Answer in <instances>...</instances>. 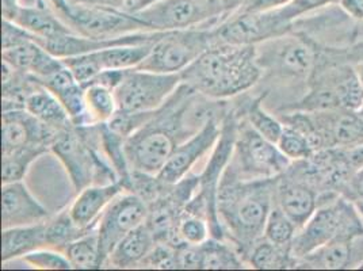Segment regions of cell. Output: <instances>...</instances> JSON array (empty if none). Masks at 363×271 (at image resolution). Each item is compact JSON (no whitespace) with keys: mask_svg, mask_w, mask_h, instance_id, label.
<instances>
[{"mask_svg":"<svg viewBox=\"0 0 363 271\" xmlns=\"http://www.w3.org/2000/svg\"><path fill=\"white\" fill-rule=\"evenodd\" d=\"M262 72L257 45L214 43L182 71V84L206 98L224 99L255 86Z\"/></svg>","mask_w":363,"mask_h":271,"instance_id":"6da1fadb","label":"cell"},{"mask_svg":"<svg viewBox=\"0 0 363 271\" xmlns=\"http://www.w3.org/2000/svg\"><path fill=\"white\" fill-rule=\"evenodd\" d=\"M316 64L308 80L305 94L296 104L284 110H358L363 102V87L355 65L339 59L330 49L316 46Z\"/></svg>","mask_w":363,"mask_h":271,"instance_id":"7a4b0ae2","label":"cell"},{"mask_svg":"<svg viewBox=\"0 0 363 271\" xmlns=\"http://www.w3.org/2000/svg\"><path fill=\"white\" fill-rule=\"evenodd\" d=\"M278 178L252 179L218 192V216H223L233 236L252 248L264 235L267 217L275 204Z\"/></svg>","mask_w":363,"mask_h":271,"instance_id":"3957f363","label":"cell"},{"mask_svg":"<svg viewBox=\"0 0 363 271\" xmlns=\"http://www.w3.org/2000/svg\"><path fill=\"white\" fill-rule=\"evenodd\" d=\"M363 235V217L357 205L343 196L320 205L291 241V254L296 260L316 251L337 238H357Z\"/></svg>","mask_w":363,"mask_h":271,"instance_id":"277c9868","label":"cell"},{"mask_svg":"<svg viewBox=\"0 0 363 271\" xmlns=\"http://www.w3.org/2000/svg\"><path fill=\"white\" fill-rule=\"evenodd\" d=\"M156 113L129 136L123 144L128 167L133 172L150 177H156L162 171L179 145V140L171 129V125L178 120L177 114L179 111L168 114L167 118L166 114H157V120Z\"/></svg>","mask_w":363,"mask_h":271,"instance_id":"5b68a950","label":"cell"},{"mask_svg":"<svg viewBox=\"0 0 363 271\" xmlns=\"http://www.w3.org/2000/svg\"><path fill=\"white\" fill-rule=\"evenodd\" d=\"M263 44L264 50H257L262 71L267 70L282 82L308 86L318 57L316 46L296 33H288Z\"/></svg>","mask_w":363,"mask_h":271,"instance_id":"8992f818","label":"cell"},{"mask_svg":"<svg viewBox=\"0 0 363 271\" xmlns=\"http://www.w3.org/2000/svg\"><path fill=\"white\" fill-rule=\"evenodd\" d=\"M238 140V128L232 117H228L223 123V132L213 148L211 159L208 162V166L198 181L197 198L190 201L186 206V211L190 214L201 216L208 220L211 226V233L213 238L221 239L223 238V229L220 224V216H218V183L220 177L227 166L228 160L232 156V151L236 145Z\"/></svg>","mask_w":363,"mask_h":271,"instance_id":"52a82bcc","label":"cell"},{"mask_svg":"<svg viewBox=\"0 0 363 271\" xmlns=\"http://www.w3.org/2000/svg\"><path fill=\"white\" fill-rule=\"evenodd\" d=\"M182 84L181 74H157L132 68L116 87L118 113H153L166 105Z\"/></svg>","mask_w":363,"mask_h":271,"instance_id":"ba28073f","label":"cell"},{"mask_svg":"<svg viewBox=\"0 0 363 271\" xmlns=\"http://www.w3.org/2000/svg\"><path fill=\"white\" fill-rule=\"evenodd\" d=\"M216 43L213 29L166 31L137 70L157 74H181Z\"/></svg>","mask_w":363,"mask_h":271,"instance_id":"9c48e42d","label":"cell"},{"mask_svg":"<svg viewBox=\"0 0 363 271\" xmlns=\"http://www.w3.org/2000/svg\"><path fill=\"white\" fill-rule=\"evenodd\" d=\"M74 31L90 38H117L138 31H151L133 13L106 6L72 4L61 16Z\"/></svg>","mask_w":363,"mask_h":271,"instance_id":"30bf717a","label":"cell"},{"mask_svg":"<svg viewBox=\"0 0 363 271\" xmlns=\"http://www.w3.org/2000/svg\"><path fill=\"white\" fill-rule=\"evenodd\" d=\"M133 14L155 31H186L205 23L216 28L225 19L221 9L197 0H162Z\"/></svg>","mask_w":363,"mask_h":271,"instance_id":"8fae6325","label":"cell"},{"mask_svg":"<svg viewBox=\"0 0 363 271\" xmlns=\"http://www.w3.org/2000/svg\"><path fill=\"white\" fill-rule=\"evenodd\" d=\"M290 26L284 23L277 10L245 13L236 11L218 23L213 34L216 43L230 45H257L290 33Z\"/></svg>","mask_w":363,"mask_h":271,"instance_id":"7c38bea8","label":"cell"},{"mask_svg":"<svg viewBox=\"0 0 363 271\" xmlns=\"http://www.w3.org/2000/svg\"><path fill=\"white\" fill-rule=\"evenodd\" d=\"M148 208L137 194H120L102 213L98 221V241L102 266L117 244L137 226L145 224Z\"/></svg>","mask_w":363,"mask_h":271,"instance_id":"4fadbf2b","label":"cell"},{"mask_svg":"<svg viewBox=\"0 0 363 271\" xmlns=\"http://www.w3.org/2000/svg\"><path fill=\"white\" fill-rule=\"evenodd\" d=\"M238 136L235 148L245 177L251 179L278 178L291 166L293 162L279 150L277 143L259 135L251 126Z\"/></svg>","mask_w":363,"mask_h":271,"instance_id":"5bb4252c","label":"cell"},{"mask_svg":"<svg viewBox=\"0 0 363 271\" xmlns=\"http://www.w3.org/2000/svg\"><path fill=\"white\" fill-rule=\"evenodd\" d=\"M221 132L223 125H218V122L211 117L198 132L177 147L166 166L156 175L157 181L163 186H175L183 181L198 160L216 147Z\"/></svg>","mask_w":363,"mask_h":271,"instance_id":"9a60e30c","label":"cell"},{"mask_svg":"<svg viewBox=\"0 0 363 271\" xmlns=\"http://www.w3.org/2000/svg\"><path fill=\"white\" fill-rule=\"evenodd\" d=\"M320 140V150L351 148L363 144V117L357 110L309 111Z\"/></svg>","mask_w":363,"mask_h":271,"instance_id":"2e32d148","label":"cell"},{"mask_svg":"<svg viewBox=\"0 0 363 271\" xmlns=\"http://www.w3.org/2000/svg\"><path fill=\"white\" fill-rule=\"evenodd\" d=\"M52 150L67 167L77 193L90 186L95 172H99L101 170L107 171L83 137L77 136L71 129L59 132L52 143Z\"/></svg>","mask_w":363,"mask_h":271,"instance_id":"e0dca14e","label":"cell"},{"mask_svg":"<svg viewBox=\"0 0 363 271\" xmlns=\"http://www.w3.org/2000/svg\"><path fill=\"white\" fill-rule=\"evenodd\" d=\"M59 132L46 126L25 109L3 110L1 118V148L3 153L16 151L30 145L53 143Z\"/></svg>","mask_w":363,"mask_h":271,"instance_id":"ac0fdd59","label":"cell"},{"mask_svg":"<svg viewBox=\"0 0 363 271\" xmlns=\"http://www.w3.org/2000/svg\"><path fill=\"white\" fill-rule=\"evenodd\" d=\"M363 266V235L337 238L297 260L296 269L313 270H361Z\"/></svg>","mask_w":363,"mask_h":271,"instance_id":"d6986e66","label":"cell"},{"mask_svg":"<svg viewBox=\"0 0 363 271\" xmlns=\"http://www.w3.org/2000/svg\"><path fill=\"white\" fill-rule=\"evenodd\" d=\"M275 204L300 229L321 205V201L320 194L312 186L286 171L278 177Z\"/></svg>","mask_w":363,"mask_h":271,"instance_id":"ffe728a7","label":"cell"},{"mask_svg":"<svg viewBox=\"0 0 363 271\" xmlns=\"http://www.w3.org/2000/svg\"><path fill=\"white\" fill-rule=\"evenodd\" d=\"M49 213L31 196L22 181L4 183L1 187L3 229L46 223Z\"/></svg>","mask_w":363,"mask_h":271,"instance_id":"44dd1931","label":"cell"},{"mask_svg":"<svg viewBox=\"0 0 363 271\" xmlns=\"http://www.w3.org/2000/svg\"><path fill=\"white\" fill-rule=\"evenodd\" d=\"M125 189H128V186L121 179L105 184H90L79 192V196L68 211L76 226L89 231L92 229L95 221H99L102 213L106 211L113 199L123 193Z\"/></svg>","mask_w":363,"mask_h":271,"instance_id":"7402d4cb","label":"cell"},{"mask_svg":"<svg viewBox=\"0 0 363 271\" xmlns=\"http://www.w3.org/2000/svg\"><path fill=\"white\" fill-rule=\"evenodd\" d=\"M33 79L60 101L74 125L84 126L94 123L86 105L84 87L76 82L72 72L67 67L43 79Z\"/></svg>","mask_w":363,"mask_h":271,"instance_id":"603a6c76","label":"cell"},{"mask_svg":"<svg viewBox=\"0 0 363 271\" xmlns=\"http://www.w3.org/2000/svg\"><path fill=\"white\" fill-rule=\"evenodd\" d=\"M1 57L18 72L30 74L35 79L52 75L65 67L61 59L50 55L35 40L3 49Z\"/></svg>","mask_w":363,"mask_h":271,"instance_id":"cb8c5ba5","label":"cell"},{"mask_svg":"<svg viewBox=\"0 0 363 271\" xmlns=\"http://www.w3.org/2000/svg\"><path fill=\"white\" fill-rule=\"evenodd\" d=\"M55 13L57 11L50 3L43 6H22L14 22L25 31L37 35V43L40 40L76 33L61 16H56Z\"/></svg>","mask_w":363,"mask_h":271,"instance_id":"d4e9b609","label":"cell"},{"mask_svg":"<svg viewBox=\"0 0 363 271\" xmlns=\"http://www.w3.org/2000/svg\"><path fill=\"white\" fill-rule=\"evenodd\" d=\"M23 109H26L37 120L45 123L46 126L57 132L69 129L71 125H74L60 101L40 83L38 89L26 94L23 99Z\"/></svg>","mask_w":363,"mask_h":271,"instance_id":"484cf974","label":"cell"},{"mask_svg":"<svg viewBox=\"0 0 363 271\" xmlns=\"http://www.w3.org/2000/svg\"><path fill=\"white\" fill-rule=\"evenodd\" d=\"M46 245V223L6 228L1 232V262L23 258Z\"/></svg>","mask_w":363,"mask_h":271,"instance_id":"4316f807","label":"cell"},{"mask_svg":"<svg viewBox=\"0 0 363 271\" xmlns=\"http://www.w3.org/2000/svg\"><path fill=\"white\" fill-rule=\"evenodd\" d=\"M155 236L147 224L137 226L122 239L107 258V263L117 269H129L140 265L155 245Z\"/></svg>","mask_w":363,"mask_h":271,"instance_id":"83f0119b","label":"cell"},{"mask_svg":"<svg viewBox=\"0 0 363 271\" xmlns=\"http://www.w3.org/2000/svg\"><path fill=\"white\" fill-rule=\"evenodd\" d=\"M155 43L140 45L111 46L92 53H86L99 72L107 70H132L138 67L151 53Z\"/></svg>","mask_w":363,"mask_h":271,"instance_id":"f1b7e54d","label":"cell"},{"mask_svg":"<svg viewBox=\"0 0 363 271\" xmlns=\"http://www.w3.org/2000/svg\"><path fill=\"white\" fill-rule=\"evenodd\" d=\"M296 258L291 254V245H278L267 239H262L251 248L250 265L257 270H284L296 269Z\"/></svg>","mask_w":363,"mask_h":271,"instance_id":"f546056e","label":"cell"},{"mask_svg":"<svg viewBox=\"0 0 363 271\" xmlns=\"http://www.w3.org/2000/svg\"><path fill=\"white\" fill-rule=\"evenodd\" d=\"M84 96L92 122L105 123L113 120L118 113V104L113 89L92 83L84 87Z\"/></svg>","mask_w":363,"mask_h":271,"instance_id":"4dcf8cb0","label":"cell"},{"mask_svg":"<svg viewBox=\"0 0 363 271\" xmlns=\"http://www.w3.org/2000/svg\"><path fill=\"white\" fill-rule=\"evenodd\" d=\"M199 267L205 270H235L242 269V263L235 253L218 239L203 241L198 245Z\"/></svg>","mask_w":363,"mask_h":271,"instance_id":"1f68e13d","label":"cell"},{"mask_svg":"<svg viewBox=\"0 0 363 271\" xmlns=\"http://www.w3.org/2000/svg\"><path fill=\"white\" fill-rule=\"evenodd\" d=\"M64 254L69 259L72 269L90 270L102 266L98 233H94L92 231L68 244Z\"/></svg>","mask_w":363,"mask_h":271,"instance_id":"d6a6232c","label":"cell"},{"mask_svg":"<svg viewBox=\"0 0 363 271\" xmlns=\"http://www.w3.org/2000/svg\"><path fill=\"white\" fill-rule=\"evenodd\" d=\"M46 151L44 145H30L16 151L3 153L1 159V182L13 183L23 179L31 163Z\"/></svg>","mask_w":363,"mask_h":271,"instance_id":"836d02e7","label":"cell"},{"mask_svg":"<svg viewBox=\"0 0 363 271\" xmlns=\"http://www.w3.org/2000/svg\"><path fill=\"white\" fill-rule=\"evenodd\" d=\"M92 229H83L76 226L69 211L62 213L56 220L46 223V245L55 247L56 250H64L68 244L77 240L79 238L87 235Z\"/></svg>","mask_w":363,"mask_h":271,"instance_id":"e575fe53","label":"cell"},{"mask_svg":"<svg viewBox=\"0 0 363 271\" xmlns=\"http://www.w3.org/2000/svg\"><path fill=\"white\" fill-rule=\"evenodd\" d=\"M263 98H257L248 106V123L259 135L269 138L272 143H277L284 132L285 125L279 118L274 117L269 111L264 110V107L262 106Z\"/></svg>","mask_w":363,"mask_h":271,"instance_id":"d590c367","label":"cell"},{"mask_svg":"<svg viewBox=\"0 0 363 271\" xmlns=\"http://www.w3.org/2000/svg\"><path fill=\"white\" fill-rule=\"evenodd\" d=\"M298 228L289 219L286 213L274 204L264 226V239L278 245H291Z\"/></svg>","mask_w":363,"mask_h":271,"instance_id":"8d00e7d4","label":"cell"},{"mask_svg":"<svg viewBox=\"0 0 363 271\" xmlns=\"http://www.w3.org/2000/svg\"><path fill=\"white\" fill-rule=\"evenodd\" d=\"M277 145L291 162L303 160L313 153L309 140L300 131L288 125H285L282 135L277 141Z\"/></svg>","mask_w":363,"mask_h":271,"instance_id":"74e56055","label":"cell"},{"mask_svg":"<svg viewBox=\"0 0 363 271\" xmlns=\"http://www.w3.org/2000/svg\"><path fill=\"white\" fill-rule=\"evenodd\" d=\"M206 221V219L190 213L184 219H182L178 226V235L182 243L190 245H199L203 241L208 240L211 226Z\"/></svg>","mask_w":363,"mask_h":271,"instance_id":"f35d334b","label":"cell"},{"mask_svg":"<svg viewBox=\"0 0 363 271\" xmlns=\"http://www.w3.org/2000/svg\"><path fill=\"white\" fill-rule=\"evenodd\" d=\"M26 263L31 265L35 269L41 270H69L72 269V265L69 259L60 250L52 251V250H35L30 254L22 258Z\"/></svg>","mask_w":363,"mask_h":271,"instance_id":"ab89813d","label":"cell"},{"mask_svg":"<svg viewBox=\"0 0 363 271\" xmlns=\"http://www.w3.org/2000/svg\"><path fill=\"white\" fill-rule=\"evenodd\" d=\"M140 266L152 269H177L178 263V250H172L166 244L153 245L150 254L144 258Z\"/></svg>","mask_w":363,"mask_h":271,"instance_id":"60d3db41","label":"cell"},{"mask_svg":"<svg viewBox=\"0 0 363 271\" xmlns=\"http://www.w3.org/2000/svg\"><path fill=\"white\" fill-rule=\"evenodd\" d=\"M1 48L7 49V48H13V46L19 45L25 41L29 40H35L37 41V35L31 34L30 31H25L23 28H21L19 25H16V22H10L3 19V28H1Z\"/></svg>","mask_w":363,"mask_h":271,"instance_id":"b9f144b4","label":"cell"},{"mask_svg":"<svg viewBox=\"0 0 363 271\" xmlns=\"http://www.w3.org/2000/svg\"><path fill=\"white\" fill-rule=\"evenodd\" d=\"M343 197L352 202H363V167L351 175L343 192Z\"/></svg>","mask_w":363,"mask_h":271,"instance_id":"7bdbcfd3","label":"cell"},{"mask_svg":"<svg viewBox=\"0 0 363 271\" xmlns=\"http://www.w3.org/2000/svg\"><path fill=\"white\" fill-rule=\"evenodd\" d=\"M293 0H247L239 11L245 13H257V11H270L281 9Z\"/></svg>","mask_w":363,"mask_h":271,"instance_id":"ee69618b","label":"cell"},{"mask_svg":"<svg viewBox=\"0 0 363 271\" xmlns=\"http://www.w3.org/2000/svg\"><path fill=\"white\" fill-rule=\"evenodd\" d=\"M72 4H90V6H106L123 11H132L138 0H68Z\"/></svg>","mask_w":363,"mask_h":271,"instance_id":"f6af8a7d","label":"cell"},{"mask_svg":"<svg viewBox=\"0 0 363 271\" xmlns=\"http://www.w3.org/2000/svg\"><path fill=\"white\" fill-rule=\"evenodd\" d=\"M350 18L363 22V0H336L335 1Z\"/></svg>","mask_w":363,"mask_h":271,"instance_id":"bcb514c9","label":"cell"},{"mask_svg":"<svg viewBox=\"0 0 363 271\" xmlns=\"http://www.w3.org/2000/svg\"><path fill=\"white\" fill-rule=\"evenodd\" d=\"M21 0H1V14L3 19L14 22L21 10Z\"/></svg>","mask_w":363,"mask_h":271,"instance_id":"7dc6e473","label":"cell"},{"mask_svg":"<svg viewBox=\"0 0 363 271\" xmlns=\"http://www.w3.org/2000/svg\"><path fill=\"white\" fill-rule=\"evenodd\" d=\"M339 52L342 53L345 60L354 64V65L357 62L363 61V43L357 44L355 46H351V48H347V49H339Z\"/></svg>","mask_w":363,"mask_h":271,"instance_id":"c3c4849f","label":"cell"},{"mask_svg":"<svg viewBox=\"0 0 363 271\" xmlns=\"http://www.w3.org/2000/svg\"><path fill=\"white\" fill-rule=\"evenodd\" d=\"M245 1L247 0H221V6H223L225 16L228 18V16H232L233 13L239 11Z\"/></svg>","mask_w":363,"mask_h":271,"instance_id":"681fc988","label":"cell"},{"mask_svg":"<svg viewBox=\"0 0 363 271\" xmlns=\"http://www.w3.org/2000/svg\"><path fill=\"white\" fill-rule=\"evenodd\" d=\"M48 1L52 4V7L59 13L60 16H65L71 6V3L68 0H48Z\"/></svg>","mask_w":363,"mask_h":271,"instance_id":"f907efd6","label":"cell"},{"mask_svg":"<svg viewBox=\"0 0 363 271\" xmlns=\"http://www.w3.org/2000/svg\"><path fill=\"white\" fill-rule=\"evenodd\" d=\"M159 1H162V0H138L130 13H136V11H140V10H144V9L150 7V6L155 4V3H159Z\"/></svg>","mask_w":363,"mask_h":271,"instance_id":"816d5d0a","label":"cell"},{"mask_svg":"<svg viewBox=\"0 0 363 271\" xmlns=\"http://www.w3.org/2000/svg\"><path fill=\"white\" fill-rule=\"evenodd\" d=\"M199 3H202V4H205V6H212V7H218V9H221L223 10V6H221V0H197ZM223 13H224V10H223ZM227 18V16H225Z\"/></svg>","mask_w":363,"mask_h":271,"instance_id":"f5cc1de1","label":"cell"},{"mask_svg":"<svg viewBox=\"0 0 363 271\" xmlns=\"http://www.w3.org/2000/svg\"><path fill=\"white\" fill-rule=\"evenodd\" d=\"M355 70H357V74H358L359 82H361V84H362L363 87V61H361V62H357V64H355Z\"/></svg>","mask_w":363,"mask_h":271,"instance_id":"db71d44e","label":"cell"},{"mask_svg":"<svg viewBox=\"0 0 363 271\" xmlns=\"http://www.w3.org/2000/svg\"><path fill=\"white\" fill-rule=\"evenodd\" d=\"M355 205H357V208H358V211H359V213L362 214L363 217V202H354Z\"/></svg>","mask_w":363,"mask_h":271,"instance_id":"11a10c76","label":"cell"},{"mask_svg":"<svg viewBox=\"0 0 363 271\" xmlns=\"http://www.w3.org/2000/svg\"><path fill=\"white\" fill-rule=\"evenodd\" d=\"M357 111H358V113H359V116H362V117H363V102H362V105L359 106V109H358V110H357Z\"/></svg>","mask_w":363,"mask_h":271,"instance_id":"9f6ffc18","label":"cell"}]
</instances>
